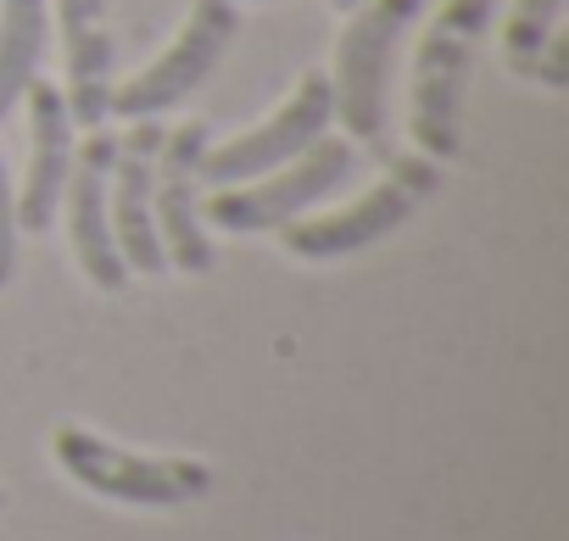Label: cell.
<instances>
[{
  "label": "cell",
  "mask_w": 569,
  "mask_h": 541,
  "mask_svg": "<svg viewBox=\"0 0 569 541\" xmlns=\"http://www.w3.org/2000/svg\"><path fill=\"white\" fill-rule=\"evenodd\" d=\"M558 18H563V0H513V12L502 23V62H508L513 79L530 84L541 51L552 46V34H563Z\"/></svg>",
  "instance_id": "obj_14"
},
{
  "label": "cell",
  "mask_w": 569,
  "mask_h": 541,
  "mask_svg": "<svg viewBox=\"0 0 569 541\" xmlns=\"http://www.w3.org/2000/svg\"><path fill=\"white\" fill-rule=\"evenodd\" d=\"M112 151H118V134L90 129V134L73 146V168H68V184H62V207H57V218L68 223L73 268H79V274H84L101 297H123V285H129V268H123L118 240H112V212H107Z\"/></svg>",
  "instance_id": "obj_9"
},
{
  "label": "cell",
  "mask_w": 569,
  "mask_h": 541,
  "mask_svg": "<svg viewBox=\"0 0 569 541\" xmlns=\"http://www.w3.org/2000/svg\"><path fill=\"white\" fill-rule=\"evenodd\" d=\"M212 146V123L207 118H184L173 129H162V151H157V179H151V218H157V240L162 257L179 274H212V229L201 218V157Z\"/></svg>",
  "instance_id": "obj_8"
},
{
  "label": "cell",
  "mask_w": 569,
  "mask_h": 541,
  "mask_svg": "<svg viewBox=\"0 0 569 541\" xmlns=\"http://www.w3.org/2000/svg\"><path fill=\"white\" fill-rule=\"evenodd\" d=\"M51 18L62 34V96L79 129L107 123V101L118 84V51H112V23L107 0H51Z\"/></svg>",
  "instance_id": "obj_12"
},
{
  "label": "cell",
  "mask_w": 569,
  "mask_h": 541,
  "mask_svg": "<svg viewBox=\"0 0 569 541\" xmlns=\"http://www.w3.org/2000/svg\"><path fill=\"white\" fill-rule=\"evenodd\" d=\"M51 458L79 491L118 502V508H184L212 491V469L201 458L134 452V447H118L101 430L73 424V419L51 430Z\"/></svg>",
  "instance_id": "obj_3"
},
{
  "label": "cell",
  "mask_w": 569,
  "mask_h": 541,
  "mask_svg": "<svg viewBox=\"0 0 569 541\" xmlns=\"http://www.w3.org/2000/svg\"><path fill=\"white\" fill-rule=\"evenodd\" d=\"M330 123H336V96H330L325 68H313V73L297 79V90L284 96L257 129H240V134L207 146L201 184H218L223 190V184H246L257 173H273L284 162H297L308 146H319L330 134Z\"/></svg>",
  "instance_id": "obj_7"
},
{
  "label": "cell",
  "mask_w": 569,
  "mask_h": 541,
  "mask_svg": "<svg viewBox=\"0 0 569 541\" xmlns=\"http://www.w3.org/2000/svg\"><path fill=\"white\" fill-rule=\"evenodd\" d=\"M436 190H441V162L408 151L358 201H347L336 212H308L297 223H284L279 229V246H284V257H297V262H336V257L369 251L386 234H397Z\"/></svg>",
  "instance_id": "obj_4"
},
{
  "label": "cell",
  "mask_w": 569,
  "mask_h": 541,
  "mask_svg": "<svg viewBox=\"0 0 569 541\" xmlns=\"http://www.w3.org/2000/svg\"><path fill=\"white\" fill-rule=\"evenodd\" d=\"M18 268V184L7 173V157H0V291L12 285Z\"/></svg>",
  "instance_id": "obj_15"
},
{
  "label": "cell",
  "mask_w": 569,
  "mask_h": 541,
  "mask_svg": "<svg viewBox=\"0 0 569 541\" xmlns=\"http://www.w3.org/2000/svg\"><path fill=\"white\" fill-rule=\"evenodd\" d=\"M23 101H29V173L18 184V229L46 234L57 223V207H62V184H68V168H73L79 123L68 112L62 84H51V79H34L23 90Z\"/></svg>",
  "instance_id": "obj_11"
},
{
  "label": "cell",
  "mask_w": 569,
  "mask_h": 541,
  "mask_svg": "<svg viewBox=\"0 0 569 541\" xmlns=\"http://www.w3.org/2000/svg\"><path fill=\"white\" fill-rule=\"evenodd\" d=\"M234 7H262V0H234Z\"/></svg>",
  "instance_id": "obj_17"
},
{
  "label": "cell",
  "mask_w": 569,
  "mask_h": 541,
  "mask_svg": "<svg viewBox=\"0 0 569 541\" xmlns=\"http://www.w3.org/2000/svg\"><path fill=\"white\" fill-rule=\"evenodd\" d=\"M436 7V0H358L341 23L336 57L325 68L330 96H336V118L347 123L352 140L386 151L391 134V62L397 46L408 40V29Z\"/></svg>",
  "instance_id": "obj_2"
},
{
  "label": "cell",
  "mask_w": 569,
  "mask_h": 541,
  "mask_svg": "<svg viewBox=\"0 0 569 541\" xmlns=\"http://www.w3.org/2000/svg\"><path fill=\"white\" fill-rule=\"evenodd\" d=\"M330 7H336V12H341V18H347V12H352V7H358V0H330Z\"/></svg>",
  "instance_id": "obj_16"
},
{
  "label": "cell",
  "mask_w": 569,
  "mask_h": 541,
  "mask_svg": "<svg viewBox=\"0 0 569 541\" xmlns=\"http://www.w3.org/2000/svg\"><path fill=\"white\" fill-rule=\"evenodd\" d=\"M157 151H162V123L140 118L118 134L112 151V179H107V212H112V240L129 274H168V257L157 240L151 218V179H157Z\"/></svg>",
  "instance_id": "obj_10"
},
{
  "label": "cell",
  "mask_w": 569,
  "mask_h": 541,
  "mask_svg": "<svg viewBox=\"0 0 569 541\" xmlns=\"http://www.w3.org/2000/svg\"><path fill=\"white\" fill-rule=\"evenodd\" d=\"M51 40V0H0V123L23 101V90L40 79Z\"/></svg>",
  "instance_id": "obj_13"
},
{
  "label": "cell",
  "mask_w": 569,
  "mask_h": 541,
  "mask_svg": "<svg viewBox=\"0 0 569 541\" xmlns=\"http://www.w3.org/2000/svg\"><path fill=\"white\" fill-rule=\"evenodd\" d=\"M497 18V0H441L419 51H413V84H408V140L430 162H452L463 151V90L469 62Z\"/></svg>",
  "instance_id": "obj_1"
},
{
  "label": "cell",
  "mask_w": 569,
  "mask_h": 541,
  "mask_svg": "<svg viewBox=\"0 0 569 541\" xmlns=\"http://www.w3.org/2000/svg\"><path fill=\"white\" fill-rule=\"evenodd\" d=\"M358 168V151L347 140H319L297 162H284L273 173H257L246 184H223L207 196L201 218L223 234H279L284 223L308 218L319 201H330Z\"/></svg>",
  "instance_id": "obj_5"
},
{
  "label": "cell",
  "mask_w": 569,
  "mask_h": 541,
  "mask_svg": "<svg viewBox=\"0 0 569 541\" xmlns=\"http://www.w3.org/2000/svg\"><path fill=\"white\" fill-rule=\"evenodd\" d=\"M234 34H240V7H234V0H190L179 34L140 73H129L123 84H112L107 118L140 123V118L173 112L179 101H190L218 73V62L234 46Z\"/></svg>",
  "instance_id": "obj_6"
},
{
  "label": "cell",
  "mask_w": 569,
  "mask_h": 541,
  "mask_svg": "<svg viewBox=\"0 0 569 541\" xmlns=\"http://www.w3.org/2000/svg\"><path fill=\"white\" fill-rule=\"evenodd\" d=\"M0 502H7V491H0Z\"/></svg>",
  "instance_id": "obj_18"
}]
</instances>
